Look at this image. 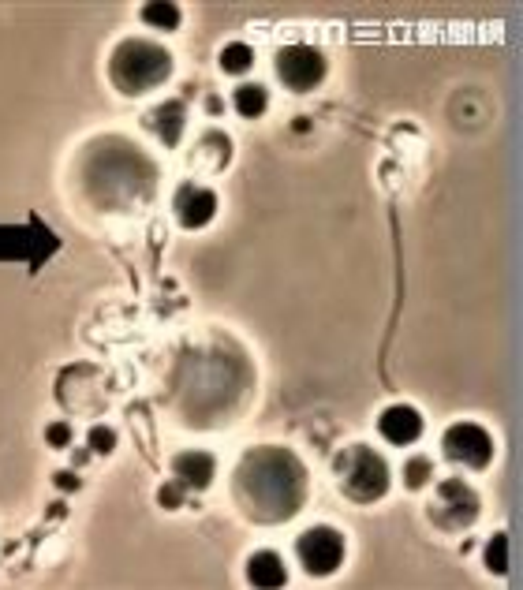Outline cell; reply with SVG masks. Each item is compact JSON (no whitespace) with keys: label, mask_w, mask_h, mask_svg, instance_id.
I'll return each instance as SVG.
<instances>
[{"label":"cell","mask_w":523,"mask_h":590,"mask_svg":"<svg viewBox=\"0 0 523 590\" xmlns=\"http://www.w3.org/2000/svg\"><path fill=\"white\" fill-rule=\"evenodd\" d=\"M180 19H184V12H180L176 4H165V0H161V4H146V8H142V23H150L154 30H165V34L180 27Z\"/></svg>","instance_id":"9a60e30c"},{"label":"cell","mask_w":523,"mask_h":590,"mask_svg":"<svg viewBox=\"0 0 523 590\" xmlns=\"http://www.w3.org/2000/svg\"><path fill=\"white\" fill-rule=\"evenodd\" d=\"M326 53L318 49V45H284L281 53H277V75H281V83L288 90H296V94H307L314 86L326 79Z\"/></svg>","instance_id":"277c9868"},{"label":"cell","mask_w":523,"mask_h":590,"mask_svg":"<svg viewBox=\"0 0 523 590\" xmlns=\"http://www.w3.org/2000/svg\"><path fill=\"white\" fill-rule=\"evenodd\" d=\"M337 475L340 490L348 493L352 501H359V505H370V501L385 497V490H389V464L374 449H367V445H352V449L340 452Z\"/></svg>","instance_id":"3957f363"},{"label":"cell","mask_w":523,"mask_h":590,"mask_svg":"<svg viewBox=\"0 0 523 590\" xmlns=\"http://www.w3.org/2000/svg\"><path fill=\"white\" fill-rule=\"evenodd\" d=\"M172 71V57L165 45H154L146 38H128V42L116 45L113 60H109V79L120 94H146L169 79Z\"/></svg>","instance_id":"7a4b0ae2"},{"label":"cell","mask_w":523,"mask_h":590,"mask_svg":"<svg viewBox=\"0 0 523 590\" xmlns=\"http://www.w3.org/2000/svg\"><path fill=\"white\" fill-rule=\"evenodd\" d=\"M172 471H176V478H180L184 486H191V490H206L213 482L217 464H213L210 452H180V456L172 460Z\"/></svg>","instance_id":"30bf717a"},{"label":"cell","mask_w":523,"mask_h":590,"mask_svg":"<svg viewBox=\"0 0 523 590\" xmlns=\"http://www.w3.org/2000/svg\"><path fill=\"white\" fill-rule=\"evenodd\" d=\"M441 452H445V460L479 471V467H486L490 456H494V437L486 434L479 422H456V426H449L445 437H441Z\"/></svg>","instance_id":"5b68a950"},{"label":"cell","mask_w":523,"mask_h":590,"mask_svg":"<svg viewBox=\"0 0 523 590\" xmlns=\"http://www.w3.org/2000/svg\"><path fill=\"white\" fill-rule=\"evenodd\" d=\"M505 546H509V538H505V534H494V542H490V549H486V564H490V572H497V576H505V572H509Z\"/></svg>","instance_id":"e0dca14e"},{"label":"cell","mask_w":523,"mask_h":590,"mask_svg":"<svg viewBox=\"0 0 523 590\" xmlns=\"http://www.w3.org/2000/svg\"><path fill=\"white\" fill-rule=\"evenodd\" d=\"M232 105H236V113H240V116H247V120H255V116L266 113V105H269L266 86H258V83L236 86V94H232Z\"/></svg>","instance_id":"4fadbf2b"},{"label":"cell","mask_w":523,"mask_h":590,"mask_svg":"<svg viewBox=\"0 0 523 590\" xmlns=\"http://www.w3.org/2000/svg\"><path fill=\"white\" fill-rule=\"evenodd\" d=\"M296 553L303 572H311V576H333L340 568V561H344V538H340L337 527H311L296 542Z\"/></svg>","instance_id":"8992f818"},{"label":"cell","mask_w":523,"mask_h":590,"mask_svg":"<svg viewBox=\"0 0 523 590\" xmlns=\"http://www.w3.org/2000/svg\"><path fill=\"white\" fill-rule=\"evenodd\" d=\"M90 445H94V452H113L116 434L109 426H94V430H90Z\"/></svg>","instance_id":"d6986e66"},{"label":"cell","mask_w":523,"mask_h":590,"mask_svg":"<svg viewBox=\"0 0 523 590\" xmlns=\"http://www.w3.org/2000/svg\"><path fill=\"white\" fill-rule=\"evenodd\" d=\"M146 127H150L165 146H176L180 135H184V105H180V101H161L154 113H146Z\"/></svg>","instance_id":"8fae6325"},{"label":"cell","mask_w":523,"mask_h":590,"mask_svg":"<svg viewBox=\"0 0 523 590\" xmlns=\"http://www.w3.org/2000/svg\"><path fill=\"white\" fill-rule=\"evenodd\" d=\"M423 415L411 408V404H393V408L382 411L378 419V434L389 441V445H415L423 437Z\"/></svg>","instance_id":"ba28073f"},{"label":"cell","mask_w":523,"mask_h":590,"mask_svg":"<svg viewBox=\"0 0 523 590\" xmlns=\"http://www.w3.org/2000/svg\"><path fill=\"white\" fill-rule=\"evenodd\" d=\"M404 482H408L411 490L426 486V482H430V460H426V456H411L408 467H404Z\"/></svg>","instance_id":"2e32d148"},{"label":"cell","mask_w":523,"mask_h":590,"mask_svg":"<svg viewBox=\"0 0 523 590\" xmlns=\"http://www.w3.org/2000/svg\"><path fill=\"white\" fill-rule=\"evenodd\" d=\"M251 64H255V49L247 42H228L221 49V71H228V75H243V71H251Z\"/></svg>","instance_id":"5bb4252c"},{"label":"cell","mask_w":523,"mask_h":590,"mask_svg":"<svg viewBox=\"0 0 523 590\" xmlns=\"http://www.w3.org/2000/svg\"><path fill=\"white\" fill-rule=\"evenodd\" d=\"M45 441H49L53 449H68L71 426H68V422H53V426H45Z\"/></svg>","instance_id":"ac0fdd59"},{"label":"cell","mask_w":523,"mask_h":590,"mask_svg":"<svg viewBox=\"0 0 523 590\" xmlns=\"http://www.w3.org/2000/svg\"><path fill=\"white\" fill-rule=\"evenodd\" d=\"M217 213V195L210 187H198V183H184L176 191V221L184 228H202L213 221Z\"/></svg>","instance_id":"52a82bcc"},{"label":"cell","mask_w":523,"mask_h":590,"mask_svg":"<svg viewBox=\"0 0 523 590\" xmlns=\"http://www.w3.org/2000/svg\"><path fill=\"white\" fill-rule=\"evenodd\" d=\"M161 505L165 508H180L184 505V482L176 478V482H169V486H161Z\"/></svg>","instance_id":"ffe728a7"},{"label":"cell","mask_w":523,"mask_h":590,"mask_svg":"<svg viewBox=\"0 0 523 590\" xmlns=\"http://www.w3.org/2000/svg\"><path fill=\"white\" fill-rule=\"evenodd\" d=\"M438 505H449V512H456L453 527H464L479 516V493L471 490L464 478H449L438 490Z\"/></svg>","instance_id":"9c48e42d"},{"label":"cell","mask_w":523,"mask_h":590,"mask_svg":"<svg viewBox=\"0 0 523 590\" xmlns=\"http://www.w3.org/2000/svg\"><path fill=\"white\" fill-rule=\"evenodd\" d=\"M307 493V471L292 452L255 449L236 467V497L258 523H281L296 516Z\"/></svg>","instance_id":"6da1fadb"},{"label":"cell","mask_w":523,"mask_h":590,"mask_svg":"<svg viewBox=\"0 0 523 590\" xmlns=\"http://www.w3.org/2000/svg\"><path fill=\"white\" fill-rule=\"evenodd\" d=\"M247 579H251V587H284V583H288V572H284V564H281V553H273V549L251 553V561H247Z\"/></svg>","instance_id":"7c38bea8"}]
</instances>
